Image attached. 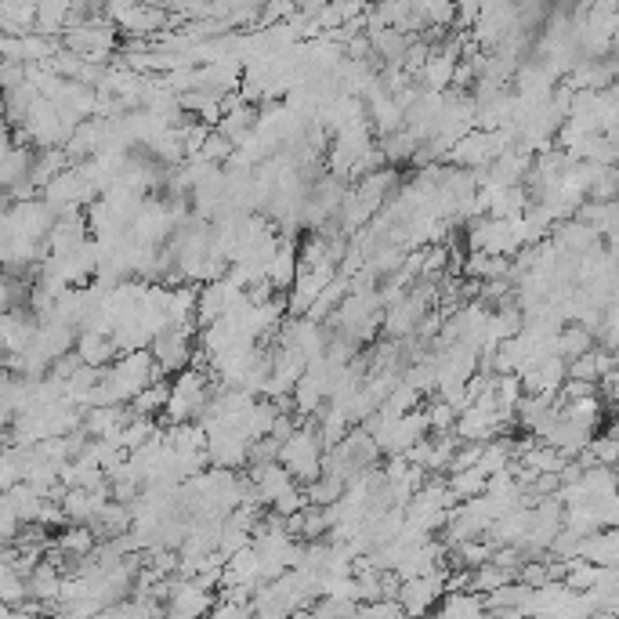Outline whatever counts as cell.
<instances>
[{
	"instance_id": "7a4b0ae2",
	"label": "cell",
	"mask_w": 619,
	"mask_h": 619,
	"mask_svg": "<svg viewBox=\"0 0 619 619\" xmlns=\"http://www.w3.org/2000/svg\"><path fill=\"white\" fill-rule=\"evenodd\" d=\"M435 619H482V601L475 594H449Z\"/></svg>"
},
{
	"instance_id": "6da1fadb",
	"label": "cell",
	"mask_w": 619,
	"mask_h": 619,
	"mask_svg": "<svg viewBox=\"0 0 619 619\" xmlns=\"http://www.w3.org/2000/svg\"><path fill=\"white\" fill-rule=\"evenodd\" d=\"M210 609V594L203 591V583H178L171 594V619H203Z\"/></svg>"
}]
</instances>
